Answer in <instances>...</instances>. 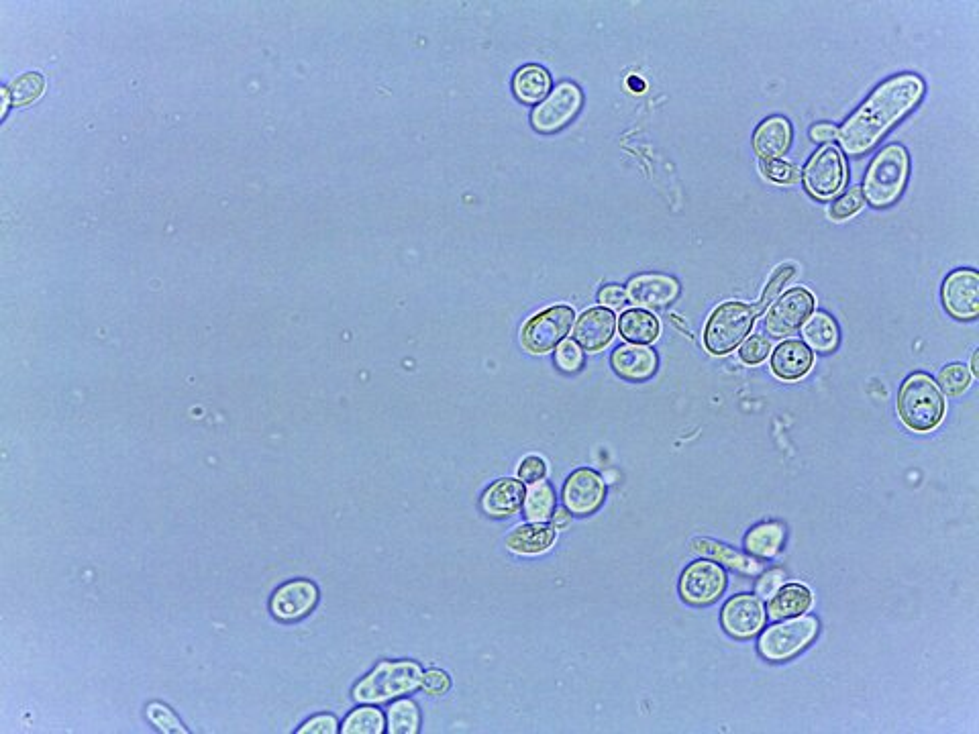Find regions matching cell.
<instances>
[{"instance_id": "cell-1", "label": "cell", "mask_w": 979, "mask_h": 734, "mask_svg": "<svg viewBox=\"0 0 979 734\" xmlns=\"http://www.w3.org/2000/svg\"><path fill=\"white\" fill-rule=\"evenodd\" d=\"M924 90V80L910 72L882 82L839 129L837 139L843 151L851 157L869 153L896 123L918 107Z\"/></svg>"}, {"instance_id": "cell-2", "label": "cell", "mask_w": 979, "mask_h": 734, "mask_svg": "<svg viewBox=\"0 0 979 734\" xmlns=\"http://www.w3.org/2000/svg\"><path fill=\"white\" fill-rule=\"evenodd\" d=\"M947 402L937 382L926 374H912L898 392V416L906 429L931 433L945 418Z\"/></svg>"}, {"instance_id": "cell-3", "label": "cell", "mask_w": 979, "mask_h": 734, "mask_svg": "<svg viewBox=\"0 0 979 734\" xmlns=\"http://www.w3.org/2000/svg\"><path fill=\"white\" fill-rule=\"evenodd\" d=\"M910 172V157L904 145L890 143L873 157L861 186L863 198L873 208L892 206L904 192Z\"/></svg>"}, {"instance_id": "cell-4", "label": "cell", "mask_w": 979, "mask_h": 734, "mask_svg": "<svg viewBox=\"0 0 979 734\" xmlns=\"http://www.w3.org/2000/svg\"><path fill=\"white\" fill-rule=\"evenodd\" d=\"M423 684V669L415 661H382L353 688L359 704H384L415 692Z\"/></svg>"}, {"instance_id": "cell-5", "label": "cell", "mask_w": 979, "mask_h": 734, "mask_svg": "<svg viewBox=\"0 0 979 734\" xmlns=\"http://www.w3.org/2000/svg\"><path fill=\"white\" fill-rule=\"evenodd\" d=\"M757 319L755 306L739 300L718 304L704 329V345L712 355H729L751 333Z\"/></svg>"}, {"instance_id": "cell-6", "label": "cell", "mask_w": 979, "mask_h": 734, "mask_svg": "<svg viewBox=\"0 0 979 734\" xmlns=\"http://www.w3.org/2000/svg\"><path fill=\"white\" fill-rule=\"evenodd\" d=\"M820 622L814 616H796L778 620V624L765 628L759 637V653L767 661H788L804 651L818 635Z\"/></svg>"}, {"instance_id": "cell-7", "label": "cell", "mask_w": 979, "mask_h": 734, "mask_svg": "<svg viewBox=\"0 0 979 734\" xmlns=\"http://www.w3.org/2000/svg\"><path fill=\"white\" fill-rule=\"evenodd\" d=\"M576 321V312L572 306L557 304L551 306L525 325L521 333V343L531 353H549L553 351L565 337L570 335L572 325Z\"/></svg>"}, {"instance_id": "cell-8", "label": "cell", "mask_w": 979, "mask_h": 734, "mask_svg": "<svg viewBox=\"0 0 979 734\" xmlns=\"http://www.w3.org/2000/svg\"><path fill=\"white\" fill-rule=\"evenodd\" d=\"M816 300L806 288H792L769 304L765 312V329L774 337L796 333L814 314Z\"/></svg>"}, {"instance_id": "cell-9", "label": "cell", "mask_w": 979, "mask_h": 734, "mask_svg": "<svg viewBox=\"0 0 979 734\" xmlns=\"http://www.w3.org/2000/svg\"><path fill=\"white\" fill-rule=\"evenodd\" d=\"M727 584L723 567L712 559H698L680 575V596L692 606H708L725 594Z\"/></svg>"}, {"instance_id": "cell-10", "label": "cell", "mask_w": 979, "mask_h": 734, "mask_svg": "<svg viewBox=\"0 0 979 734\" xmlns=\"http://www.w3.org/2000/svg\"><path fill=\"white\" fill-rule=\"evenodd\" d=\"M847 178L845 160L837 147H820L802 170L804 188L816 198L835 196Z\"/></svg>"}, {"instance_id": "cell-11", "label": "cell", "mask_w": 979, "mask_h": 734, "mask_svg": "<svg viewBox=\"0 0 979 734\" xmlns=\"http://www.w3.org/2000/svg\"><path fill=\"white\" fill-rule=\"evenodd\" d=\"M582 92L576 84H559L533 111V127L541 133H555L568 125L582 109Z\"/></svg>"}, {"instance_id": "cell-12", "label": "cell", "mask_w": 979, "mask_h": 734, "mask_svg": "<svg viewBox=\"0 0 979 734\" xmlns=\"http://www.w3.org/2000/svg\"><path fill=\"white\" fill-rule=\"evenodd\" d=\"M606 498V484L594 469L580 467L565 480L563 486V506L572 516L594 514Z\"/></svg>"}, {"instance_id": "cell-13", "label": "cell", "mask_w": 979, "mask_h": 734, "mask_svg": "<svg viewBox=\"0 0 979 734\" xmlns=\"http://www.w3.org/2000/svg\"><path fill=\"white\" fill-rule=\"evenodd\" d=\"M943 304L953 319L973 321L979 314V276L975 270H955L943 282Z\"/></svg>"}, {"instance_id": "cell-14", "label": "cell", "mask_w": 979, "mask_h": 734, "mask_svg": "<svg viewBox=\"0 0 979 734\" xmlns=\"http://www.w3.org/2000/svg\"><path fill=\"white\" fill-rule=\"evenodd\" d=\"M767 610L759 596L737 594L733 596L720 612V622L727 635L735 639H751L765 626Z\"/></svg>"}, {"instance_id": "cell-15", "label": "cell", "mask_w": 979, "mask_h": 734, "mask_svg": "<svg viewBox=\"0 0 979 734\" xmlns=\"http://www.w3.org/2000/svg\"><path fill=\"white\" fill-rule=\"evenodd\" d=\"M319 602V588L311 580H290L282 584L272 600L270 610L280 622H296L306 618Z\"/></svg>"}, {"instance_id": "cell-16", "label": "cell", "mask_w": 979, "mask_h": 734, "mask_svg": "<svg viewBox=\"0 0 979 734\" xmlns=\"http://www.w3.org/2000/svg\"><path fill=\"white\" fill-rule=\"evenodd\" d=\"M616 317L610 308H588L574 325V341L588 353L602 351L614 337Z\"/></svg>"}, {"instance_id": "cell-17", "label": "cell", "mask_w": 979, "mask_h": 734, "mask_svg": "<svg viewBox=\"0 0 979 734\" xmlns=\"http://www.w3.org/2000/svg\"><path fill=\"white\" fill-rule=\"evenodd\" d=\"M771 372L786 382L804 378L814 365V351L800 339H786L771 351Z\"/></svg>"}, {"instance_id": "cell-18", "label": "cell", "mask_w": 979, "mask_h": 734, "mask_svg": "<svg viewBox=\"0 0 979 734\" xmlns=\"http://www.w3.org/2000/svg\"><path fill=\"white\" fill-rule=\"evenodd\" d=\"M627 296L643 308H665L680 296V284L663 274H645L629 282Z\"/></svg>"}, {"instance_id": "cell-19", "label": "cell", "mask_w": 979, "mask_h": 734, "mask_svg": "<svg viewBox=\"0 0 979 734\" xmlns=\"http://www.w3.org/2000/svg\"><path fill=\"white\" fill-rule=\"evenodd\" d=\"M610 363L621 378L629 382H645L655 376L659 359L647 345H621L612 351Z\"/></svg>"}, {"instance_id": "cell-20", "label": "cell", "mask_w": 979, "mask_h": 734, "mask_svg": "<svg viewBox=\"0 0 979 734\" xmlns=\"http://www.w3.org/2000/svg\"><path fill=\"white\" fill-rule=\"evenodd\" d=\"M792 145V125L784 117H767L753 133V149L759 160H782Z\"/></svg>"}, {"instance_id": "cell-21", "label": "cell", "mask_w": 979, "mask_h": 734, "mask_svg": "<svg viewBox=\"0 0 979 734\" xmlns=\"http://www.w3.org/2000/svg\"><path fill=\"white\" fill-rule=\"evenodd\" d=\"M527 488L521 480L502 478L482 494V510L490 518H508L523 508Z\"/></svg>"}, {"instance_id": "cell-22", "label": "cell", "mask_w": 979, "mask_h": 734, "mask_svg": "<svg viewBox=\"0 0 979 734\" xmlns=\"http://www.w3.org/2000/svg\"><path fill=\"white\" fill-rule=\"evenodd\" d=\"M555 539H557V531L553 524L531 522L512 529L510 535L506 537V547L508 551L519 555H539L549 551Z\"/></svg>"}, {"instance_id": "cell-23", "label": "cell", "mask_w": 979, "mask_h": 734, "mask_svg": "<svg viewBox=\"0 0 979 734\" xmlns=\"http://www.w3.org/2000/svg\"><path fill=\"white\" fill-rule=\"evenodd\" d=\"M814 596L812 592L802 586V584H784L774 596L769 600V618L774 620H788L802 616L812 608Z\"/></svg>"}, {"instance_id": "cell-24", "label": "cell", "mask_w": 979, "mask_h": 734, "mask_svg": "<svg viewBox=\"0 0 979 734\" xmlns=\"http://www.w3.org/2000/svg\"><path fill=\"white\" fill-rule=\"evenodd\" d=\"M616 327L621 331V337L633 345H649L657 341L661 331L659 319L643 308H631L623 312Z\"/></svg>"}, {"instance_id": "cell-25", "label": "cell", "mask_w": 979, "mask_h": 734, "mask_svg": "<svg viewBox=\"0 0 979 734\" xmlns=\"http://www.w3.org/2000/svg\"><path fill=\"white\" fill-rule=\"evenodd\" d=\"M786 543V527L782 522L769 520L753 527L745 537V549L759 559L776 557Z\"/></svg>"}, {"instance_id": "cell-26", "label": "cell", "mask_w": 979, "mask_h": 734, "mask_svg": "<svg viewBox=\"0 0 979 734\" xmlns=\"http://www.w3.org/2000/svg\"><path fill=\"white\" fill-rule=\"evenodd\" d=\"M692 551L704 555V557H710L712 561L716 563H723L727 565L729 569L733 571H739V573H745V575H757L759 573V563L739 551H735L733 547L725 545V543H718V541H712V539H694L690 543Z\"/></svg>"}, {"instance_id": "cell-27", "label": "cell", "mask_w": 979, "mask_h": 734, "mask_svg": "<svg viewBox=\"0 0 979 734\" xmlns=\"http://www.w3.org/2000/svg\"><path fill=\"white\" fill-rule=\"evenodd\" d=\"M512 90L525 104H541L551 92V76L545 68L529 64L514 74Z\"/></svg>"}, {"instance_id": "cell-28", "label": "cell", "mask_w": 979, "mask_h": 734, "mask_svg": "<svg viewBox=\"0 0 979 734\" xmlns=\"http://www.w3.org/2000/svg\"><path fill=\"white\" fill-rule=\"evenodd\" d=\"M804 343L818 353H833L839 347V325L827 312H816L804 325Z\"/></svg>"}, {"instance_id": "cell-29", "label": "cell", "mask_w": 979, "mask_h": 734, "mask_svg": "<svg viewBox=\"0 0 979 734\" xmlns=\"http://www.w3.org/2000/svg\"><path fill=\"white\" fill-rule=\"evenodd\" d=\"M523 508H525V516L531 522H547L557 508L555 490L551 488V484L543 480L531 484V488L525 494Z\"/></svg>"}, {"instance_id": "cell-30", "label": "cell", "mask_w": 979, "mask_h": 734, "mask_svg": "<svg viewBox=\"0 0 979 734\" xmlns=\"http://www.w3.org/2000/svg\"><path fill=\"white\" fill-rule=\"evenodd\" d=\"M386 730L390 734H417L421 730V710L419 704L410 698H402L388 708V724Z\"/></svg>"}, {"instance_id": "cell-31", "label": "cell", "mask_w": 979, "mask_h": 734, "mask_svg": "<svg viewBox=\"0 0 979 734\" xmlns=\"http://www.w3.org/2000/svg\"><path fill=\"white\" fill-rule=\"evenodd\" d=\"M386 730V718L376 706L355 708L341 726L343 734H382Z\"/></svg>"}, {"instance_id": "cell-32", "label": "cell", "mask_w": 979, "mask_h": 734, "mask_svg": "<svg viewBox=\"0 0 979 734\" xmlns=\"http://www.w3.org/2000/svg\"><path fill=\"white\" fill-rule=\"evenodd\" d=\"M971 372L965 363H949L939 374V388L949 396H959L971 386Z\"/></svg>"}, {"instance_id": "cell-33", "label": "cell", "mask_w": 979, "mask_h": 734, "mask_svg": "<svg viewBox=\"0 0 979 734\" xmlns=\"http://www.w3.org/2000/svg\"><path fill=\"white\" fill-rule=\"evenodd\" d=\"M863 204H865V198H863L861 186H853L833 202L829 215L833 221H847L861 211Z\"/></svg>"}, {"instance_id": "cell-34", "label": "cell", "mask_w": 979, "mask_h": 734, "mask_svg": "<svg viewBox=\"0 0 979 734\" xmlns=\"http://www.w3.org/2000/svg\"><path fill=\"white\" fill-rule=\"evenodd\" d=\"M794 274H796V266H792V264L780 266V268L776 270V274L769 278V282H767V286H765V290H763V294H761V298H759V302H757V306H755L757 314H759V312H765V310H767V306H769L771 302H774V300L780 296V292L784 290V286L790 282V278H792Z\"/></svg>"}, {"instance_id": "cell-35", "label": "cell", "mask_w": 979, "mask_h": 734, "mask_svg": "<svg viewBox=\"0 0 979 734\" xmlns=\"http://www.w3.org/2000/svg\"><path fill=\"white\" fill-rule=\"evenodd\" d=\"M147 718L151 720L153 726L162 732H176V734L188 732L184 728V724L180 722V718L168 706H164L160 702H153L147 706Z\"/></svg>"}, {"instance_id": "cell-36", "label": "cell", "mask_w": 979, "mask_h": 734, "mask_svg": "<svg viewBox=\"0 0 979 734\" xmlns=\"http://www.w3.org/2000/svg\"><path fill=\"white\" fill-rule=\"evenodd\" d=\"M761 172L765 178L778 184H796L800 180V170L786 160H763Z\"/></svg>"}, {"instance_id": "cell-37", "label": "cell", "mask_w": 979, "mask_h": 734, "mask_svg": "<svg viewBox=\"0 0 979 734\" xmlns=\"http://www.w3.org/2000/svg\"><path fill=\"white\" fill-rule=\"evenodd\" d=\"M771 353V341L765 335H751L741 343L739 357L747 365H759Z\"/></svg>"}, {"instance_id": "cell-38", "label": "cell", "mask_w": 979, "mask_h": 734, "mask_svg": "<svg viewBox=\"0 0 979 734\" xmlns=\"http://www.w3.org/2000/svg\"><path fill=\"white\" fill-rule=\"evenodd\" d=\"M584 355L576 341H561L555 349V363L563 372H578L582 367Z\"/></svg>"}, {"instance_id": "cell-39", "label": "cell", "mask_w": 979, "mask_h": 734, "mask_svg": "<svg viewBox=\"0 0 979 734\" xmlns=\"http://www.w3.org/2000/svg\"><path fill=\"white\" fill-rule=\"evenodd\" d=\"M421 686L431 696H443L451 688V679L441 669H429V671L423 673V684Z\"/></svg>"}, {"instance_id": "cell-40", "label": "cell", "mask_w": 979, "mask_h": 734, "mask_svg": "<svg viewBox=\"0 0 979 734\" xmlns=\"http://www.w3.org/2000/svg\"><path fill=\"white\" fill-rule=\"evenodd\" d=\"M300 734H335L339 732V722L333 714H319V716H313L311 720H306L300 728H298Z\"/></svg>"}, {"instance_id": "cell-41", "label": "cell", "mask_w": 979, "mask_h": 734, "mask_svg": "<svg viewBox=\"0 0 979 734\" xmlns=\"http://www.w3.org/2000/svg\"><path fill=\"white\" fill-rule=\"evenodd\" d=\"M545 474H547L545 461L541 457H535V455L523 459V463L519 467V478H521V482L535 484V482H541L545 478Z\"/></svg>"}, {"instance_id": "cell-42", "label": "cell", "mask_w": 979, "mask_h": 734, "mask_svg": "<svg viewBox=\"0 0 979 734\" xmlns=\"http://www.w3.org/2000/svg\"><path fill=\"white\" fill-rule=\"evenodd\" d=\"M784 580H786L784 569H769L767 573L761 575V580L757 584V594L763 598H771L784 586Z\"/></svg>"}, {"instance_id": "cell-43", "label": "cell", "mask_w": 979, "mask_h": 734, "mask_svg": "<svg viewBox=\"0 0 979 734\" xmlns=\"http://www.w3.org/2000/svg\"><path fill=\"white\" fill-rule=\"evenodd\" d=\"M627 298V290L616 284H608L598 292V300L604 308H621L623 304H627Z\"/></svg>"}, {"instance_id": "cell-44", "label": "cell", "mask_w": 979, "mask_h": 734, "mask_svg": "<svg viewBox=\"0 0 979 734\" xmlns=\"http://www.w3.org/2000/svg\"><path fill=\"white\" fill-rule=\"evenodd\" d=\"M837 135H839V129L833 127L831 123H818L810 129V139L814 143H831L837 139Z\"/></svg>"}, {"instance_id": "cell-45", "label": "cell", "mask_w": 979, "mask_h": 734, "mask_svg": "<svg viewBox=\"0 0 979 734\" xmlns=\"http://www.w3.org/2000/svg\"><path fill=\"white\" fill-rule=\"evenodd\" d=\"M551 518H553V527H555V531L565 529V527H568V524L572 522V514H570L568 510H565V508H563V510H555Z\"/></svg>"}, {"instance_id": "cell-46", "label": "cell", "mask_w": 979, "mask_h": 734, "mask_svg": "<svg viewBox=\"0 0 979 734\" xmlns=\"http://www.w3.org/2000/svg\"><path fill=\"white\" fill-rule=\"evenodd\" d=\"M969 372H971V376H979V367H977V351L971 355V367H969Z\"/></svg>"}, {"instance_id": "cell-47", "label": "cell", "mask_w": 979, "mask_h": 734, "mask_svg": "<svg viewBox=\"0 0 979 734\" xmlns=\"http://www.w3.org/2000/svg\"><path fill=\"white\" fill-rule=\"evenodd\" d=\"M629 82H631V84H633V86H635V88H639V90H637V92H643V88H645V84H643V82H641V80H637V78H631V80H629Z\"/></svg>"}]
</instances>
